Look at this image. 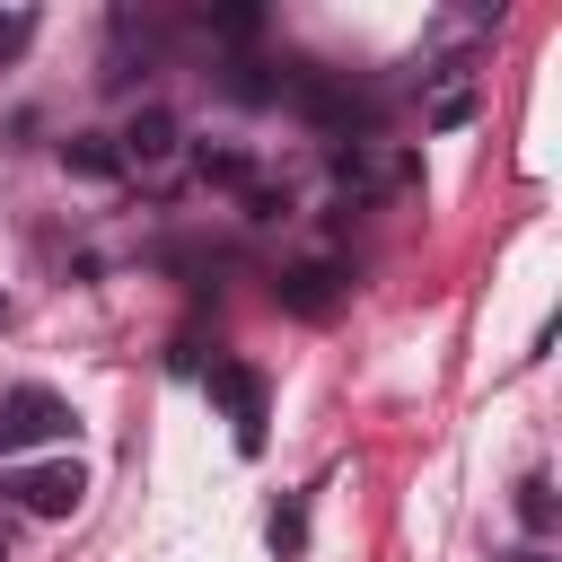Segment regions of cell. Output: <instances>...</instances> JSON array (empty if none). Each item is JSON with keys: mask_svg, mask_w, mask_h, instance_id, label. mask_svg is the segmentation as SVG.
I'll use <instances>...</instances> for the list:
<instances>
[{"mask_svg": "<svg viewBox=\"0 0 562 562\" xmlns=\"http://www.w3.org/2000/svg\"><path fill=\"white\" fill-rule=\"evenodd\" d=\"M79 422H70V404L53 395V386H0V457H26V448H53V439H70Z\"/></svg>", "mask_w": 562, "mask_h": 562, "instance_id": "obj_1", "label": "cell"}, {"mask_svg": "<svg viewBox=\"0 0 562 562\" xmlns=\"http://www.w3.org/2000/svg\"><path fill=\"white\" fill-rule=\"evenodd\" d=\"M9 492H18L26 518H70V509L88 501V474H79V457H44V465H26Z\"/></svg>", "mask_w": 562, "mask_h": 562, "instance_id": "obj_2", "label": "cell"}, {"mask_svg": "<svg viewBox=\"0 0 562 562\" xmlns=\"http://www.w3.org/2000/svg\"><path fill=\"white\" fill-rule=\"evenodd\" d=\"M211 395L237 413V448H263V378L237 369V360H220V369H211Z\"/></svg>", "mask_w": 562, "mask_h": 562, "instance_id": "obj_3", "label": "cell"}, {"mask_svg": "<svg viewBox=\"0 0 562 562\" xmlns=\"http://www.w3.org/2000/svg\"><path fill=\"white\" fill-rule=\"evenodd\" d=\"M176 140H184V132H176V114H167V105H140V114L123 123V158H140V167L176 158Z\"/></svg>", "mask_w": 562, "mask_h": 562, "instance_id": "obj_4", "label": "cell"}, {"mask_svg": "<svg viewBox=\"0 0 562 562\" xmlns=\"http://www.w3.org/2000/svg\"><path fill=\"white\" fill-rule=\"evenodd\" d=\"M299 105H307L316 123H334V132H360V123H369V97H351V88H325L316 70L299 79Z\"/></svg>", "mask_w": 562, "mask_h": 562, "instance_id": "obj_5", "label": "cell"}, {"mask_svg": "<svg viewBox=\"0 0 562 562\" xmlns=\"http://www.w3.org/2000/svg\"><path fill=\"white\" fill-rule=\"evenodd\" d=\"M281 307H299V316H334V272H325V263H299V272L281 281Z\"/></svg>", "mask_w": 562, "mask_h": 562, "instance_id": "obj_6", "label": "cell"}, {"mask_svg": "<svg viewBox=\"0 0 562 562\" xmlns=\"http://www.w3.org/2000/svg\"><path fill=\"white\" fill-rule=\"evenodd\" d=\"M61 158H70L79 176H123V149H114L105 132H79V140H61Z\"/></svg>", "mask_w": 562, "mask_h": 562, "instance_id": "obj_7", "label": "cell"}, {"mask_svg": "<svg viewBox=\"0 0 562 562\" xmlns=\"http://www.w3.org/2000/svg\"><path fill=\"white\" fill-rule=\"evenodd\" d=\"M518 527H527V536H553V483H544V474L518 483Z\"/></svg>", "mask_w": 562, "mask_h": 562, "instance_id": "obj_8", "label": "cell"}, {"mask_svg": "<svg viewBox=\"0 0 562 562\" xmlns=\"http://www.w3.org/2000/svg\"><path fill=\"white\" fill-rule=\"evenodd\" d=\"M299 544H307V509H299V501H281V509H272V553L290 562Z\"/></svg>", "mask_w": 562, "mask_h": 562, "instance_id": "obj_9", "label": "cell"}, {"mask_svg": "<svg viewBox=\"0 0 562 562\" xmlns=\"http://www.w3.org/2000/svg\"><path fill=\"white\" fill-rule=\"evenodd\" d=\"M228 88H237V97H272V79H263V61H228Z\"/></svg>", "mask_w": 562, "mask_h": 562, "instance_id": "obj_10", "label": "cell"}, {"mask_svg": "<svg viewBox=\"0 0 562 562\" xmlns=\"http://www.w3.org/2000/svg\"><path fill=\"white\" fill-rule=\"evenodd\" d=\"M202 176H220V184H246V158H237V149H202Z\"/></svg>", "mask_w": 562, "mask_h": 562, "instance_id": "obj_11", "label": "cell"}, {"mask_svg": "<svg viewBox=\"0 0 562 562\" xmlns=\"http://www.w3.org/2000/svg\"><path fill=\"white\" fill-rule=\"evenodd\" d=\"M26 35H35V18H26V9H9V18H0V61H9Z\"/></svg>", "mask_w": 562, "mask_h": 562, "instance_id": "obj_12", "label": "cell"}, {"mask_svg": "<svg viewBox=\"0 0 562 562\" xmlns=\"http://www.w3.org/2000/svg\"><path fill=\"white\" fill-rule=\"evenodd\" d=\"M0 325H9V290H0Z\"/></svg>", "mask_w": 562, "mask_h": 562, "instance_id": "obj_13", "label": "cell"}, {"mask_svg": "<svg viewBox=\"0 0 562 562\" xmlns=\"http://www.w3.org/2000/svg\"><path fill=\"white\" fill-rule=\"evenodd\" d=\"M0 562H18V553H9V536H0Z\"/></svg>", "mask_w": 562, "mask_h": 562, "instance_id": "obj_14", "label": "cell"}, {"mask_svg": "<svg viewBox=\"0 0 562 562\" xmlns=\"http://www.w3.org/2000/svg\"><path fill=\"white\" fill-rule=\"evenodd\" d=\"M518 562H544V553H518Z\"/></svg>", "mask_w": 562, "mask_h": 562, "instance_id": "obj_15", "label": "cell"}]
</instances>
